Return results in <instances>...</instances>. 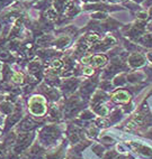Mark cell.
<instances>
[{"instance_id":"1","label":"cell","mask_w":152,"mask_h":159,"mask_svg":"<svg viewBox=\"0 0 152 159\" xmlns=\"http://www.w3.org/2000/svg\"><path fill=\"white\" fill-rule=\"evenodd\" d=\"M29 111L35 116H43L46 112L45 99L41 95H35L29 101Z\"/></svg>"},{"instance_id":"2","label":"cell","mask_w":152,"mask_h":159,"mask_svg":"<svg viewBox=\"0 0 152 159\" xmlns=\"http://www.w3.org/2000/svg\"><path fill=\"white\" fill-rule=\"evenodd\" d=\"M114 99L116 100V101H120V102H127L130 100V95L126 92L120 91L114 95Z\"/></svg>"},{"instance_id":"3","label":"cell","mask_w":152,"mask_h":159,"mask_svg":"<svg viewBox=\"0 0 152 159\" xmlns=\"http://www.w3.org/2000/svg\"><path fill=\"white\" fill-rule=\"evenodd\" d=\"M92 68H90V67H88V68H86L85 70V74H87V75H90V74H92Z\"/></svg>"}]
</instances>
